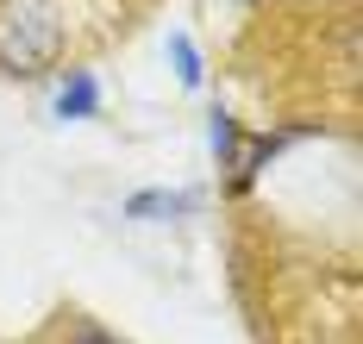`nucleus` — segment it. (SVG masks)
Segmentation results:
<instances>
[{"mask_svg":"<svg viewBox=\"0 0 363 344\" xmlns=\"http://www.w3.org/2000/svg\"><path fill=\"white\" fill-rule=\"evenodd\" d=\"M63 57V19L50 0H0V69L44 76Z\"/></svg>","mask_w":363,"mask_h":344,"instance_id":"obj_1","label":"nucleus"},{"mask_svg":"<svg viewBox=\"0 0 363 344\" xmlns=\"http://www.w3.org/2000/svg\"><path fill=\"white\" fill-rule=\"evenodd\" d=\"M201 207V194L194 188H145L125 200V213L132 219H182V213H194Z\"/></svg>","mask_w":363,"mask_h":344,"instance_id":"obj_2","label":"nucleus"},{"mask_svg":"<svg viewBox=\"0 0 363 344\" xmlns=\"http://www.w3.org/2000/svg\"><path fill=\"white\" fill-rule=\"evenodd\" d=\"M94 107H101V88H94L88 69H75V76L63 81V94H57V119H88Z\"/></svg>","mask_w":363,"mask_h":344,"instance_id":"obj_3","label":"nucleus"},{"mask_svg":"<svg viewBox=\"0 0 363 344\" xmlns=\"http://www.w3.org/2000/svg\"><path fill=\"white\" fill-rule=\"evenodd\" d=\"M169 63H176L182 88H201V50H194L188 32H169Z\"/></svg>","mask_w":363,"mask_h":344,"instance_id":"obj_4","label":"nucleus"},{"mask_svg":"<svg viewBox=\"0 0 363 344\" xmlns=\"http://www.w3.org/2000/svg\"><path fill=\"white\" fill-rule=\"evenodd\" d=\"M207 138H213V151L232 163L238 156V125H232V113H213V125H207Z\"/></svg>","mask_w":363,"mask_h":344,"instance_id":"obj_5","label":"nucleus"},{"mask_svg":"<svg viewBox=\"0 0 363 344\" xmlns=\"http://www.w3.org/2000/svg\"><path fill=\"white\" fill-rule=\"evenodd\" d=\"M63 344H119V338H107V332H101V326H75L69 338Z\"/></svg>","mask_w":363,"mask_h":344,"instance_id":"obj_6","label":"nucleus"}]
</instances>
